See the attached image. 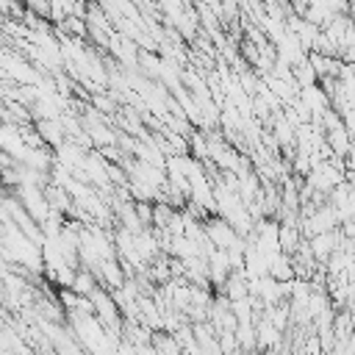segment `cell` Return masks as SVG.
Returning <instances> with one entry per match:
<instances>
[{
	"mask_svg": "<svg viewBox=\"0 0 355 355\" xmlns=\"http://www.w3.org/2000/svg\"><path fill=\"white\" fill-rule=\"evenodd\" d=\"M341 119H344V125H347V130H349V136L355 139V105H349V108H344V111H341Z\"/></svg>",
	"mask_w": 355,
	"mask_h": 355,
	"instance_id": "cell-2",
	"label": "cell"
},
{
	"mask_svg": "<svg viewBox=\"0 0 355 355\" xmlns=\"http://www.w3.org/2000/svg\"><path fill=\"white\" fill-rule=\"evenodd\" d=\"M347 183L355 189V172H347Z\"/></svg>",
	"mask_w": 355,
	"mask_h": 355,
	"instance_id": "cell-3",
	"label": "cell"
},
{
	"mask_svg": "<svg viewBox=\"0 0 355 355\" xmlns=\"http://www.w3.org/2000/svg\"><path fill=\"white\" fill-rule=\"evenodd\" d=\"M308 247H311L316 263H327V258H330L336 250L344 247V233H341V227L327 230V233H316V236L308 239Z\"/></svg>",
	"mask_w": 355,
	"mask_h": 355,
	"instance_id": "cell-1",
	"label": "cell"
}]
</instances>
